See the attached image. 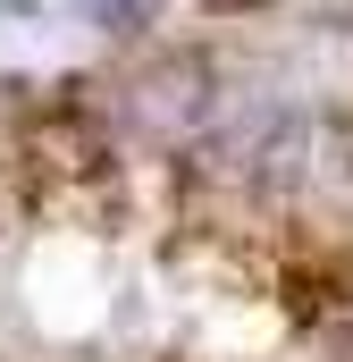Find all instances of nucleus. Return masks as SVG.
<instances>
[{
	"instance_id": "f257e3e1",
	"label": "nucleus",
	"mask_w": 353,
	"mask_h": 362,
	"mask_svg": "<svg viewBox=\"0 0 353 362\" xmlns=\"http://www.w3.org/2000/svg\"><path fill=\"white\" fill-rule=\"evenodd\" d=\"M152 8H160V0H85V17L101 25V34H143Z\"/></svg>"
},
{
	"instance_id": "f03ea898",
	"label": "nucleus",
	"mask_w": 353,
	"mask_h": 362,
	"mask_svg": "<svg viewBox=\"0 0 353 362\" xmlns=\"http://www.w3.org/2000/svg\"><path fill=\"white\" fill-rule=\"evenodd\" d=\"M320 362H353V303H337L320 320Z\"/></svg>"
}]
</instances>
